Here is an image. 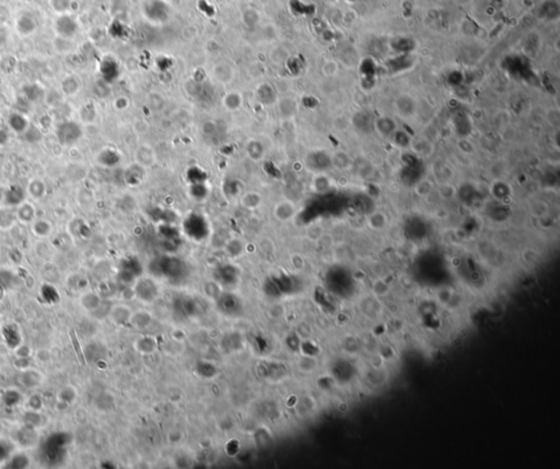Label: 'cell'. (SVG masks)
Instances as JSON below:
<instances>
[{
    "instance_id": "obj_30",
    "label": "cell",
    "mask_w": 560,
    "mask_h": 469,
    "mask_svg": "<svg viewBox=\"0 0 560 469\" xmlns=\"http://www.w3.org/2000/svg\"><path fill=\"white\" fill-rule=\"evenodd\" d=\"M9 141V135L7 131L5 129H0V147L5 146Z\"/></svg>"
},
{
    "instance_id": "obj_23",
    "label": "cell",
    "mask_w": 560,
    "mask_h": 469,
    "mask_svg": "<svg viewBox=\"0 0 560 469\" xmlns=\"http://www.w3.org/2000/svg\"><path fill=\"white\" fill-rule=\"evenodd\" d=\"M79 116L81 122L85 123V124H91V123H93L95 120L96 110L93 107V105L87 104V105H83L81 108H80Z\"/></svg>"
},
{
    "instance_id": "obj_24",
    "label": "cell",
    "mask_w": 560,
    "mask_h": 469,
    "mask_svg": "<svg viewBox=\"0 0 560 469\" xmlns=\"http://www.w3.org/2000/svg\"><path fill=\"white\" fill-rule=\"evenodd\" d=\"M42 294H43V298H44L47 302H49V303H54V302L58 301V298H59L58 293L56 292V290H55L52 287H48V286L43 287Z\"/></svg>"
},
{
    "instance_id": "obj_3",
    "label": "cell",
    "mask_w": 560,
    "mask_h": 469,
    "mask_svg": "<svg viewBox=\"0 0 560 469\" xmlns=\"http://www.w3.org/2000/svg\"><path fill=\"white\" fill-rule=\"evenodd\" d=\"M39 22L36 17L31 12H23L15 21L17 33L21 36H30L36 32Z\"/></svg>"
},
{
    "instance_id": "obj_20",
    "label": "cell",
    "mask_w": 560,
    "mask_h": 469,
    "mask_svg": "<svg viewBox=\"0 0 560 469\" xmlns=\"http://www.w3.org/2000/svg\"><path fill=\"white\" fill-rule=\"evenodd\" d=\"M49 7L55 14L66 15L72 9V0H49Z\"/></svg>"
},
{
    "instance_id": "obj_13",
    "label": "cell",
    "mask_w": 560,
    "mask_h": 469,
    "mask_svg": "<svg viewBox=\"0 0 560 469\" xmlns=\"http://www.w3.org/2000/svg\"><path fill=\"white\" fill-rule=\"evenodd\" d=\"M257 98L265 105H273L276 102V92L274 88L268 83H263L257 88Z\"/></svg>"
},
{
    "instance_id": "obj_10",
    "label": "cell",
    "mask_w": 560,
    "mask_h": 469,
    "mask_svg": "<svg viewBox=\"0 0 560 469\" xmlns=\"http://www.w3.org/2000/svg\"><path fill=\"white\" fill-rule=\"evenodd\" d=\"M26 188L27 193L35 200H41L42 198H44L47 192L46 184L41 178H33V180H31Z\"/></svg>"
},
{
    "instance_id": "obj_25",
    "label": "cell",
    "mask_w": 560,
    "mask_h": 469,
    "mask_svg": "<svg viewBox=\"0 0 560 469\" xmlns=\"http://www.w3.org/2000/svg\"><path fill=\"white\" fill-rule=\"evenodd\" d=\"M28 464H29V460H28V458L26 457V456H24V455H17V456H15L14 458L11 459L10 464H9V467H12V468H24V467H27V466H28Z\"/></svg>"
},
{
    "instance_id": "obj_5",
    "label": "cell",
    "mask_w": 560,
    "mask_h": 469,
    "mask_svg": "<svg viewBox=\"0 0 560 469\" xmlns=\"http://www.w3.org/2000/svg\"><path fill=\"white\" fill-rule=\"evenodd\" d=\"M42 457L48 465H57L65 457L64 446L46 441L42 447Z\"/></svg>"
},
{
    "instance_id": "obj_16",
    "label": "cell",
    "mask_w": 560,
    "mask_h": 469,
    "mask_svg": "<svg viewBox=\"0 0 560 469\" xmlns=\"http://www.w3.org/2000/svg\"><path fill=\"white\" fill-rule=\"evenodd\" d=\"M222 104L229 110H238L242 107L243 98L239 92H229L222 98Z\"/></svg>"
},
{
    "instance_id": "obj_18",
    "label": "cell",
    "mask_w": 560,
    "mask_h": 469,
    "mask_svg": "<svg viewBox=\"0 0 560 469\" xmlns=\"http://www.w3.org/2000/svg\"><path fill=\"white\" fill-rule=\"evenodd\" d=\"M24 93L29 101L31 102H39L41 100H45V91L39 84H30L24 88Z\"/></svg>"
},
{
    "instance_id": "obj_1",
    "label": "cell",
    "mask_w": 560,
    "mask_h": 469,
    "mask_svg": "<svg viewBox=\"0 0 560 469\" xmlns=\"http://www.w3.org/2000/svg\"><path fill=\"white\" fill-rule=\"evenodd\" d=\"M82 127L77 122L67 121L57 127L56 135L59 143L64 146H72L82 137Z\"/></svg>"
},
{
    "instance_id": "obj_8",
    "label": "cell",
    "mask_w": 560,
    "mask_h": 469,
    "mask_svg": "<svg viewBox=\"0 0 560 469\" xmlns=\"http://www.w3.org/2000/svg\"><path fill=\"white\" fill-rule=\"evenodd\" d=\"M18 221L17 209L15 207L4 206L0 207V229L7 230L14 226Z\"/></svg>"
},
{
    "instance_id": "obj_15",
    "label": "cell",
    "mask_w": 560,
    "mask_h": 469,
    "mask_svg": "<svg viewBox=\"0 0 560 469\" xmlns=\"http://www.w3.org/2000/svg\"><path fill=\"white\" fill-rule=\"evenodd\" d=\"M213 77L221 83H228L233 79V69L227 64H219L213 68Z\"/></svg>"
},
{
    "instance_id": "obj_2",
    "label": "cell",
    "mask_w": 560,
    "mask_h": 469,
    "mask_svg": "<svg viewBox=\"0 0 560 469\" xmlns=\"http://www.w3.org/2000/svg\"><path fill=\"white\" fill-rule=\"evenodd\" d=\"M56 35L67 39H73L79 31V24L69 14L59 15L54 23Z\"/></svg>"
},
{
    "instance_id": "obj_28",
    "label": "cell",
    "mask_w": 560,
    "mask_h": 469,
    "mask_svg": "<svg viewBox=\"0 0 560 469\" xmlns=\"http://www.w3.org/2000/svg\"><path fill=\"white\" fill-rule=\"evenodd\" d=\"M10 31L7 26H0V47L5 46L9 41Z\"/></svg>"
},
{
    "instance_id": "obj_17",
    "label": "cell",
    "mask_w": 560,
    "mask_h": 469,
    "mask_svg": "<svg viewBox=\"0 0 560 469\" xmlns=\"http://www.w3.org/2000/svg\"><path fill=\"white\" fill-rule=\"evenodd\" d=\"M246 153H248V156L255 160V161H260L265 156V149H264V146L262 145V143H260L258 140H251L246 145Z\"/></svg>"
},
{
    "instance_id": "obj_12",
    "label": "cell",
    "mask_w": 560,
    "mask_h": 469,
    "mask_svg": "<svg viewBox=\"0 0 560 469\" xmlns=\"http://www.w3.org/2000/svg\"><path fill=\"white\" fill-rule=\"evenodd\" d=\"M16 209H17L18 220H20L21 222H24V223H30V222H33L35 220L36 211L34 206L31 202L27 200L23 201Z\"/></svg>"
},
{
    "instance_id": "obj_9",
    "label": "cell",
    "mask_w": 560,
    "mask_h": 469,
    "mask_svg": "<svg viewBox=\"0 0 560 469\" xmlns=\"http://www.w3.org/2000/svg\"><path fill=\"white\" fill-rule=\"evenodd\" d=\"M8 126L16 134H24L30 127V122L26 115L16 112L9 116Z\"/></svg>"
},
{
    "instance_id": "obj_19",
    "label": "cell",
    "mask_w": 560,
    "mask_h": 469,
    "mask_svg": "<svg viewBox=\"0 0 560 469\" xmlns=\"http://www.w3.org/2000/svg\"><path fill=\"white\" fill-rule=\"evenodd\" d=\"M262 195L257 192H254V190H251V192L245 193L242 198H241V202L242 205L248 208V209H256L261 206L262 203Z\"/></svg>"
},
{
    "instance_id": "obj_27",
    "label": "cell",
    "mask_w": 560,
    "mask_h": 469,
    "mask_svg": "<svg viewBox=\"0 0 560 469\" xmlns=\"http://www.w3.org/2000/svg\"><path fill=\"white\" fill-rule=\"evenodd\" d=\"M4 402L6 403V405H8V406L16 405L18 402H19V394L16 393V392L6 393L5 396H4Z\"/></svg>"
},
{
    "instance_id": "obj_31",
    "label": "cell",
    "mask_w": 560,
    "mask_h": 469,
    "mask_svg": "<svg viewBox=\"0 0 560 469\" xmlns=\"http://www.w3.org/2000/svg\"><path fill=\"white\" fill-rule=\"evenodd\" d=\"M30 404H31V406H32V408L38 409V408H40V407H41V400H40V398H39L38 396H34L32 399H31Z\"/></svg>"
},
{
    "instance_id": "obj_6",
    "label": "cell",
    "mask_w": 560,
    "mask_h": 469,
    "mask_svg": "<svg viewBox=\"0 0 560 469\" xmlns=\"http://www.w3.org/2000/svg\"><path fill=\"white\" fill-rule=\"evenodd\" d=\"M295 212H297L295 205L292 201L288 199L279 201L278 203H276L274 207L275 218H277L280 221H285V222L289 221L294 217Z\"/></svg>"
},
{
    "instance_id": "obj_32",
    "label": "cell",
    "mask_w": 560,
    "mask_h": 469,
    "mask_svg": "<svg viewBox=\"0 0 560 469\" xmlns=\"http://www.w3.org/2000/svg\"><path fill=\"white\" fill-rule=\"evenodd\" d=\"M7 454H8V449L0 444V460L4 459L6 456H7Z\"/></svg>"
},
{
    "instance_id": "obj_21",
    "label": "cell",
    "mask_w": 560,
    "mask_h": 469,
    "mask_svg": "<svg viewBox=\"0 0 560 469\" xmlns=\"http://www.w3.org/2000/svg\"><path fill=\"white\" fill-rule=\"evenodd\" d=\"M32 230L35 236L44 238L47 237L52 230V225L46 220H34L32 223Z\"/></svg>"
},
{
    "instance_id": "obj_7",
    "label": "cell",
    "mask_w": 560,
    "mask_h": 469,
    "mask_svg": "<svg viewBox=\"0 0 560 469\" xmlns=\"http://www.w3.org/2000/svg\"><path fill=\"white\" fill-rule=\"evenodd\" d=\"M135 160L137 161V164L143 168H149L156 163L155 151L148 145H143L135 152Z\"/></svg>"
},
{
    "instance_id": "obj_4",
    "label": "cell",
    "mask_w": 560,
    "mask_h": 469,
    "mask_svg": "<svg viewBox=\"0 0 560 469\" xmlns=\"http://www.w3.org/2000/svg\"><path fill=\"white\" fill-rule=\"evenodd\" d=\"M27 196H28L27 188H24L19 184L11 185V186H9L7 189H6L4 195L5 205L17 208L20 203L26 201Z\"/></svg>"
},
{
    "instance_id": "obj_22",
    "label": "cell",
    "mask_w": 560,
    "mask_h": 469,
    "mask_svg": "<svg viewBox=\"0 0 560 469\" xmlns=\"http://www.w3.org/2000/svg\"><path fill=\"white\" fill-rule=\"evenodd\" d=\"M4 337L6 339V341H7L8 345H10L11 348H15L17 347L18 344L20 343V336H19V332L15 328V327L12 326H7L5 327L4 329Z\"/></svg>"
},
{
    "instance_id": "obj_29",
    "label": "cell",
    "mask_w": 560,
    "mask_h": 469,
    "mask_svg": "<svg viewBox=\"0 0 560 469\" xmlns=\"http://www.w3.org/2000/svg\"><path fill=\"white\" fill-rule=\"evenodd\" d=\"M12 281V275L8 273L7 278H5V271H0V287H10V283Z\"/></svg>"
},
{
    "instance_id": "obj_26",
    "label": "cell",
    "mask_w": 560,
    "mask_h": 469,
    "mask_svg": "<svg viewBox=\"0 0 560 469\" xmlns=\"http://www.w3.org/2000/svg\"><path fill=\"white\" fill-rule=\"evenodd\" d=\"M11 19L10 9L5 5H0V26H7Z\"/></svg>"
},
{
    "instance_id": "obj_11",
    "label": "cell",
    "mask_w": 560,
    "mask_h": 469,
    "mask_svg": "<svg viewBox=\"0 0 560 469\" xmlns=\"http://www.w3.org/2000/svg\"><path fill=\"white\" fill-rule=\"evenodd\" d=\"M80 91V80L76 76H67L60 82V92L66 96H75Z\"/></svg>"
},
{
    "instance_id": "obj_14",
    "label": "cell",
    "mask_w": 560,
    "mask_h": 469,
    "mask_svg": "<svg viewBox=\"0 0 560 469\" xmlns=\"http://www.w3.org/2000/svg\"><path fill=\"white\" fill-rule=\"evenodd\" d=\"M53 47L55 52H57L58 54H69L75 49V42L72 41V39L56 35L53 40Z\"/></svg>"
}]
</instances>
